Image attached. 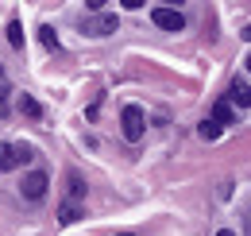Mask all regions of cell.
<instances>
[{"label": "cell", "mask_w": 251, "mask_h": 236, "mask_svg": "<svg viewBox=\"0 0 251 236\" xmlns=\"http://www.w3.org/2000/svg\"><path fill=\"white\" fill-rule=\"evenodd\" d=\"M120 132H124L127 144H139V140H143L147 120H143V109H139V105H124V113H120Z\"/></svg>", "instance_id": "1"}, {"label": "cell", "mask_w": 251, "mask_h": 236, "mask_svg": "<svg viewBox=\"0 0 251 236\" xmlns=\"http://www.w3.org/2000/svg\"><path fill=\"white\" fill-rule=\"evenodd\" d=\"M27 159H31V148H24V144H0V175L4 171H16Z\"/></svg>", "instance_id": "2"}, {"label": "cell", "mask_w": 251, "mask_h": 236, "mask_svg": "<svg viewBox=\"0 0 251 236\" xmlns=\"http://www.w3.org/2000/svg\"><path fill=\"white\" fill-rule=\"evenodd\" d=\"M151 20H155L162 31H186V16L178 8H151Z\"/></svg>", "instance_id": "3"}, {"label": "cell", "mask_w": 251, "mask_h": 236, "mask_svg": "<svg viewBox=\"0 0 251 236\" xmlns=\"http://www.w3.org/2000/svg\"><path fill=\"white\" fill-rule=\"evenodd\" d=\"M47 186H50V178L43 175V171H31V175L24 178V198H27V202H39V198L47 194Z\"/></svg>", "instance_id": "4"}, {"label": "cell", "mask_w": 251, "mask_h": 236, "mask_svg": "<svg viewBox=\"0 0 251 236\" xmlns=\"http://www.w3.org/2000/svg\"><path fill=\"white\" fill-rule=\"evenodd\" d=\"M85 31H89V35H97V39H100V35H112V31H116V16H112V12L93 16V20H85Z\"/></svg>", "instance_id": "5"}, {"label": "cell", "mask_w": 251, "mask_h": 236, "mask_svg": "<svg viewBox=\"0 0 251 236\" xmlns=\"http://www.w3.org/2000/svg\"><path fill=\"white\" fill-rule=\"evenodd\" d=\"M213 124H217V128H224V124H232V120H236V113H232V105H228V101H217V105H213Z\"/></svg>", "instance_id": "6"}, {"label": "cell", "mask_w": 251, "mask_h": 236, "mask_svg": "<svg viewBox=\"0 0 251 236\" xmlns=\"http://www.w3.org/2000/svg\"><path fill=\"white\" fill-rule=\"evenodd\" d=\"M58 221H62V225H74V221H81V206H77V202H66V206L58 209Z\"/></svg>", "instance_id": "7"}, {"label": "cell", "mask_w": 251, "mask_h": 236, "mask_svg": "<svg viewBox=\"0 0 251 236\" xmlns=\"http://www.w3.org/2000/svg\"><path fill=\"white\" fill-rule=\"evenodd\" d=\"M20 113H27V117H43V105H39L35 97H27V93H20Z\"/></svg>", "instance_id": "8"}, {"label": "cell", "mask_w": 251, "mask_h": 236, "mask_svg": "<svg viewBox=\"0 0 251 236\" xmlns=\"http://www.w3.org/2000/svg\"><path fill=\"white\" fill-rule=\"evenodd\" d=\"M224 101H228V105H240V109H248V89H244V86H232Z\"/></svg>", "instance_id": "9"}, {"label": "cell", "mask_w": 251, "mask_h": 236, "mask_svg": "<svg viewBox=\"0 0 251 236\" xmlns=\"http://www.w3.org/2000/svg\"><path fill=\"white\" fill-rule=\"evenodd\" d=\"M197 136H201V140H220V128L213 120H201V124H197Z\"/></svg>", "instance_id": "10"}, {"label": "cell", "mask_w": 251, "mask_h": 236, "mask_svg": "<svg viewBox=\"0 0 251 236\" xmlns=\"http://www.w3.org/2000/svg\"><path fill=\"white\" fill-rule=\"evenodd\" d=\"M8 43H12L16 51L24 47V28H20V20H12V24H8Z\"/></svg>", "instance_id": "11"}, {"label": "cell", "mask_w": 251, "mask_h": 236, "mask_svg": "<svg viewBox=\"0 0 251 236\" xmlns=\"http://www.w3.org/2000/svg\"><path fill=\"white\" fill-rule=\"evenodd\" d=\"M39 39H43V47L47 51H58L62 43H58V35H54V28H39Z\"/></svg>", "instance_id": "12"}, {"label": "cell", "mask_w": 251, "mask_h": 236, "mask_svg": "<svg viewBox=\"0 0 251 236\" xmlns=\"http://www.w3.org/2000/svg\"><path fill=\"white\" fill-rule=\"evenodd\" d=\"M85 194V182H81V175H70V202H77Z\"/></svg>", "instance_id": "13"}, {"label": "cell", "mask_w": 251, "mask_h": 236, "mask_svg": "<svg viewBox=\"0 0 251 236\" xmlns=\"http://www.w3.org/2000/svg\"><path fill=\"white\" fill-rule=\"evenodd\" d=\"M0 117H8V97H4V89H0Z\"/></svg>", "instance_id": "14"}, {"label": "cell", "mask_w": 251, "mask_h": 236, "mask_svg": "<svg viewBox=\"0 0 251 236\" xmlns=\"http://www.w3.org/2000/svg\"><path fill=\"white\" fill-rule=\"evenodd\" d=\"M217 236H236V233H232V229H220V233Z\"/></svg>", "instance_id": "15"}, {"label": "cell", "mask_w": 251, "mask_h": 236, "mask_svg": "<svg viewBox=\"0 0 251 236\" xmlns=\"http://www.w3.org/2000/svg\"><path fill=\"white\" fill-rule=\"evenodd\" d=\"M0 74H4V66H0Z\"/></svg>", "instance_id": "16"}]
</instances>
